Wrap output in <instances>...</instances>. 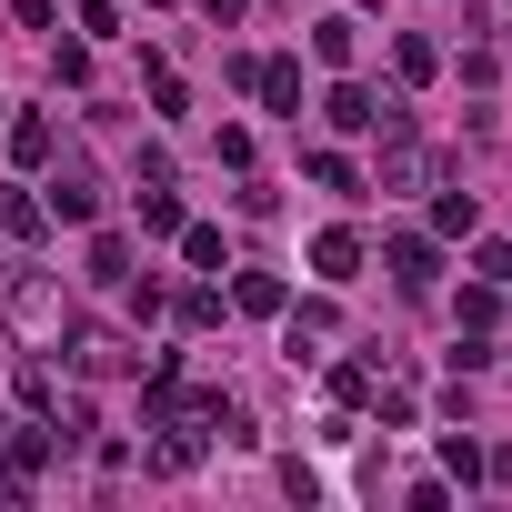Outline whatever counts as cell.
I'll list each match as a JSON object with an SVG mask.
<instances>
[{"mask_svg":"<svg viewBox=\"0 0 512 512\" xmlns=\"http://www.w3.org/2000/svg\"><path fill=\"white\" fill-rule=\"evenodd\" d=\"M11 161H21V171H41V161H51V121H41V111H21V121H11Z\"/></svg>","mask_w":512,"mask_h":512,"instance_id":"52a82bcc","label":"cell"},{"mask_svg":"<svg viewBox=\"0 0 512 512\" xmlns=\"http://www.w3.org/2000/svg\"><path fill=\"white\" fill-rule=\"evenodd\" d=\"M181 251H191V272H221V231H211V221H191Z\"/></svg>","mask_w":512,"mask_h":512,"instance_id":"5bb4252c","label":"cell"},{"mask_svg":"<svg viewBox=\"0 0 512 512\" xmlns=\"http://www.w3.org/2000/svg\"><path fill=\"white\" fill-rule=\"evenodd\" d=\"M221 322V292H181V332H211Z\"/></svg>","mask_w":512,"mask_h":512,"instance_id":"2e32d148","label":"cell"},{"mask_svg":"<svg viewBox=\"0 0 512 512\" xmlns=\"http://www.w3.org/2000/svg\"><path fill=\"white\" fill-rule=\"evenodd\" d=\"M91 272H101V282H131V241H121V231L91 241Z\"/></svg>","mask_w":512,"mask_h":512,"instance_id":"ba28073f","label":"cell"},{"mask_svg":"<svg viewBox=\"0 0 512 512\" xmlns=\"http://www.w3.org/2000/svg\"><path fill=\"white\" fill-rule=\"evenodd\" d=\"M71 362H81V372H141V352H131L121 332H71Z\"/></svg>","mask_w":512,"mask_h":512,"instance_id":"7a4b0ae2","label":"cell"},{"mask_svg":"<svg viewBox=\"0 0 512 512\" xmlns=\"http://www.w3.org/2000/svg\"><path fill=\"white\" fill-rule=\"evenodd\" d=\"M201 21H221V31H231V21H241V0H201Z\"/></svg>","mask_w":512,"mask_h":512,"instance_id":"ac0fdd59","label":"cell"},{"mask_svg":"<svg viewBox=\"0 0 512 512\" xmlns=\"http://www.w3.org/2000/svg\"><path fill=\"white\" fill-rule=\"evenodd\" d=\"M312 51H322V61H332V71H342V61H352V51H362V31H352V21H322V31H312Z\"/></svg>","mask_w":512,"mask_h":512,"instance_id":"9c48e42d","label":"cell"},{"mask_svg":"<svg viewBox=\"0 0 512 512\" xmlns=\"http://www.w3.org/2000/svg\"><path fill=\"white\" fill-rule=\"evenodd\" d=\"M382 262H392L402 292H432V282H442V251H432L422 231H392V241H382Z\"/></svg>","mask_w":512,"mask_h":512,"instance_id":"6da1fadb","label":"cell"},{"mask_svg":"<svg viewBox=\"0 0 512 512\" xmlns=\"http://www.w3.org/2000/svg\"><path fill=\"white\" fill-rule=\"evenodd\" d=\"M51 211H61V221H101V181H91V171L71 161V171L51 181Z\"/></svg>","mask_w":512,"mask_h":512,"instance_id":"277c9868","label":"cell"},{"mask_svg":"<svg viewBox=\"0 0 512 512\" xmlns=\"http://www.w3.org/2000/svg\"><path fill=\"white\" fill-rule=\"evenodd\" d=\"M141 231H181V201H171V181H151V191H141Z\"/></svg>","mask_w":512,"mask_h":512,"instance_id":"8fae6325","label":"cell"},{"mask_svg":"<svg viewBox=\"0 0 512 512\" xmlns=\"http://www.w3.org/2000/svg\"><path fill=\"white\" fill-rule=\"evenodd\" d=\"M251 91H262L272 111H302V71H292V61H262V71H251Z\"/></svg>","mask_w":512,"mask_h":512,"instance_id":"8992f818","label":"cell"},{"mask_svg":"<svg viewBox=\"0 0 512 512\" xmlns=\"http://www.w3.org/2000/svg\"><path fill=\"white\" fill-rule=\"evenodd\" d=\"M382 181H392V191H412V181H432V151H422L412 131H392V141H382Z\"/></svg>","mask_w":512,"mask_h":512,"instance_id":"3957f363","label":"cell"},{"mask_svg":"<svg viewBox=\"0 0 512 512\" xmlns=\"http://www.w3.org/2000/svg\"><path fill=\"white\" fill-rule=\"evenodd\" d=\"M312 272H322V282H352V272H362V231H322V241H312Z\"/></svg>","mask_w":512,"mask_h":512,"instance_id":"5b68a950","label":"cell"},{"mask_svg":"<svg viewBox=\"0 0 512 512\" xmlns=\"http://www.w3.org/2000/svg\"><path fill=\"white\" fill-rule=\"evenodd\" d=\"M472 272H482V282H512V241H482V251H472Z\"/></svg>","mask_w":512,"mask_h":512,"instance_id":"e0dca14e","label":"cell"},{"mask_svg":"<svg viewBox=\"0 0 512 512\" xmlns=\"http://www.w3.org/2000/svg\"><path fill=\"white\" fill-rule=\"evenodd\" d=\"M231 302H241V312H282V282H272V272H241Z\"/></svg>","mask_w":512,"mask_h":512,"instance_id":"4fadbf2b","label":"cell"},{"mask_svg":"<svg viewBox=\"0 0 512 512\" xmlns=\"http://www.w3.org/2000/svg\"><path fill=\"white\" fill-rule=\"evenodd\" d=\"M392 61H402V81H432V71H442V51H432V41H402Z\"/></svg>","mask_w":512,"mask_h":512,"instance_id":"9a60e30c","label":"cell"},{"mask_svg":"<svg viewBox=\"0 0 512 512\" xmlns=\"http://www.w3.org/2000/svg\"><path fill=\"white\" fill-rule=\"evenodd\" d=\"M472 221H482L472 191H442V201H432V231H472Z\"/></svg>","mask_w":512,"mask_h":512,"instance_id":"7c38bea8","label":"cell"},{"mask_svg":"<svg viewBox=\"0 0 512 512\" xmlns=\"http://www.w3.org/2000/svg\"><path fill=\"white\" fill-rule=\"evenodd\" d=\"M302 171H312V181H322V191H342V201H352V191H362V181H352V161H342V151H312V161H302Z\"/></svg>","mask_w":512,"mask_h":512,"instance_id":"30bf717a","label":"cell"}]
</instances>
